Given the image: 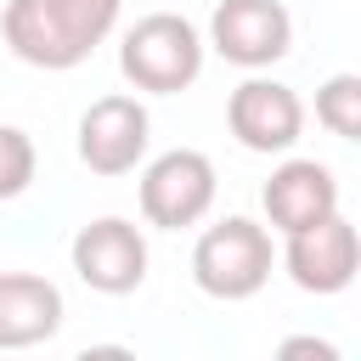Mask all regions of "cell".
I'll return each instance as SVG.
<instances>
[{
  "instance_id": "7a4b0ae2",
  "label": "cell",
  "mask_w": 361,
  "mask_h": 361,
  "mask_svg": "<svg viewBox=\"0 0 361 361\" xmlns=\"http://www.w3.org/2000/svg\"><path fill=\"white\" fill-rule=\"evenodd\" d=\"M271 265H276V248H271V231L248 214H226L214 220L197 248H192V282L209 293V299H254L265 282H271Z\"/></svg>"
},
{
  "instance_id": "8992f818",
  "label": "cell",
  "mask_w": 361,
  "mask_h": 361,
  "mask_svg": "<svg viewBox=\"0 0 361 361\" xmlns=\"http://www.w3.org/2000/svg\"><path fill=\"white\" fill-rule=\"evenodd\" d=\"M209 45L231 68H271L293 51V17L282 0H220L209 17Z\"/></svg>"
},
{
  "instance_id": "30bf717a",
  "label": "cell",
  "mask_w": 361,
  "mask_h": 361,
  "mask_svg": "<svg viewBox=\"0 0 361 361\" xmlns=\"http://www.w3.org/2000/svg\"><path fill=\"white\" fill-rule=\"evenodd\" d=\"M259 203H265V220L271 231H299V226H316L338 209V175L322 164V158H288L271 169V180L259 186Z\"/></svg>"
},
{
  "instance_id": "5b68a950",
  "label": "cell",
  "mask_w": 361,
  "mask_h": 361,
  "mask_svg": "<svg viewBox=\"0 0 361 361\" xmlns=\"http://www.w3.org/2000/svg\"><path fill=\"white\" fill-rule=\"evenodd\" d=\"M73 271L90 293H135L147 282V237L135 220L124 214H102V220H85L79 237H73Z\"/></svg>"
},
{
  "instance_id": "5bb4252c",
  "label": "cell",
  "mask_w": 361,
  "mask_h": 361,
  "mask_svg": "<svg viewBox=\"0 0 361 361\" xmlns=\"http://www.w3.org/2000/svg\"><path fill=\"white\" fill-rule=\"evenodd\" d=\"M282 355H316V361H338V350H333L327 338H288V344H282Z\"/></svg>"
},
{
  "instance_id": "3957f363",
  "label": "cell",
  "mask_w": 361,
  "mask_h": 361,
  "mask_svg": "<svg viewBox=\"0 0 361 361\" xmlns=\"http://www.w3.org/2000/svg\"><path fill=\"white\" fill-rule=\"evenodd\" d=\"M118 68L135 90L175 96L203 73V34L180 11H147L118 39Z\"/></svg>"
},
{
  "instance_id": "4fadbf2b",
  "label": "cell",
  "mask_w": 361,
  "mask_h": 361,
  "mask_svg": "<svg viewBox=\"0 0 361 361\" xmlns=\"http://www.w3.org/2000/svg\"><path fill=\"white\" fill-rule=\"evenodd\" d=\"M34 169H39V152H34L28 130L0 124V203L23 197V192L34 186Z\"/></svg>"
},
{
  "instance_id": "9c48e42d",
  "label": "cell",
  "mask_w": 361,
  "mask_h": 361,
  "mask_svg": "<svg viewBox=\"0 0 361 361\" xmlns=\"http://www.w3.org/2000/svg\"><path fill=\"white\" fill-rule=\"evenodd\" d=\"M226 124L248 152H288L305 135V102L282 79H243L226 96Z\"/></svg>"
},
{
  "instance_id": "ba28073f",
  "label": "cell",
  "mask_w": 361,
  "mask_h": 361,
  "mask_svg": "<svg viewBox=\"0 0 361 361\" xmlns=\"http://www.w3.org/2000/svg\"><path fill=\"white\" fill-rule=\"evenodd\" d=\"M282 265H288L293 288H305V293H344L355 282V265H361V237L344 220V209H333L327 220L288 231Z\"/></svg>"
},
{
  "instance_id": "8fae6325",
  "label": "cell",
  "mask_w": 361,
  "mask_h": 361,
  "mask_svg": "<svg viewBox=\"0 0 361 361\" xmlns=\"http://www.w3.org/2000/svg\"><path fill=\"white\" fill-rule=\"evenodd\" d=\"M68 305L62 288L39 271H0V350H34L56 338Z\"/></svg>"
},
{
  "instance_id": "6da1fadb",
  "label": "cell",
  "mask_w": 361,
  "mask_h": 361,
  "mask_svg": "<svg viewBox=\"0 0 361 361\" xmlns=\"http://www.w3.org/2000/svg\"><path fill=\"white\" fill-rule=\"evenodd\" d=\"M118 23V0H6L0 28L11 56L45 73L79 68Z\"/></svg>"
},
{
  "instance_id": "7c38bea8",
  "label": "cell",
  "mask_w": 361,
  "mask_h": 361,
  "mask_svg": "<svg viewBox=\"0 0 361 361\" xmlns=\"http://www.w3.org/2000/svg\"><path fill=\"white\" fill-rule=\"evenodd\" d=\"M316 118H322L338 141H355V135H361V79H355V73H333V79L316 90Z\"/></svg>"
},
{
  "instance_id": "52a82bcc",
  "label": "cell",
  "mask_w": 361,
  "mask_h": 361,
  "mask_svg": "<svg viewBox=\"0 0 361 361\" xmlns=\"http://www.w3.org/2000/svg\"><path fill=\"white\" fill-rule=\"evenodd\" d=\"M152 118L135 96H96L79 113V164L90 175H130L147 158Z\"/></svg>"
},
{
  "instance_id": "277c9868",
  "label": "cell",
  "mask_w": 361,
  "mask_h": 361,
  "mask_svg": "<svg viewBox=\"0 0 361 361\" xmlns=\"http://www.w3.org/2000/svg\"><path fill=\"white\" fill-rule=\"evenodd\" d=\"M214 192H220V175H214L209 152H197V147L158 152V158L141 169V214H147V226H158V231L197 226V220L214 209Z\"/></svg>"
}]
</instances>
